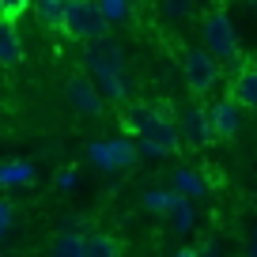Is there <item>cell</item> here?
<instances>
[{
  "mask_svg": "<svg viewBox=\"0 0 257 257\" xmlns=\"http://www.w3.org/2000/svg\"><path fill=\"white\" fill-rule=\"evenodd\" d=\"M201 38H204V53L212 57L216 64H231V68H246L242 64V42H238V31H234V19L227 16L223 8H212L201 16Z\"/></svg>",
  "mask_w": 257,
  "mask_h": 257,
  "instance_id": "6da1fadb",
  "label": "cell"
},
{
  "mask_svg": "<svg viewBox=\"0 0 257 257\" xmlns=\"http://www.w3.org/2000/svg\"><path fill=\"white\" fill-rule=\"evenodd\" d=\"M61 31L68 34V38L91 46V42L106 38L110 27H106V19H102V12H98L95 0H64V23H61Z\"/></svg>",
  "mask_w": 257,
  "mask_h": 257,
  "instance_id": "7a4b0ae2",
  "label": "cell"
},
{
  "mask_svg": "<svg viewBox=\"0 0 257 257\" xmlns=\"http://www.w3.org/2000/svg\"><path fill=\"white\" fill-rule=\"evenodd\" d=\"M182 137H178V125L167 117V113L155 106V113L148 117V125L137 133V152L152 155V159H163V155H174Z\"/></svg>",
  "mask_w": 257,
  "mask_h": 257,
  "instance_id": "3957f363",
  "label": "cell"
},
{
  "mask_svg": "<svg viewBox=\"0 0 257 257\" xmlns=\"http://www.w3.org/2000/svg\"><path fill=\"white\" fill-rule=\"evenodd\" d=\"M83 64H87V72L95 76V80H102V76H128L125 72V46H121L113 34L83 46Z\"/></svg>",
  "mask_w": 257,
  "mask_h": 257,
  "instance_id": "277c9868",
  "label": "cell"
},
{
  "mask_svg": "<svg viewBox=\"0 0 257 257\" xmlns=\"http://www.w3.org/2000/svg\"><path fill=\"white\" fill-rule=\"evenodd\" d=\"M182 72H185V87H189L193 95H212L216 83H219V64L212 61L204 49H185Z\"/></svg>",
  "mask_w": 257,
  "mask_h": 257,
  "instance_id": "5b68a950",
  "label": "cell"
},
{
  "mask_svg": "<svg viewBox=\"0 0 257 257\" xmlns=\"http://www.w3.org/2000/svg\"><path fill=\"white\" fill-rule=\"evenodd\" d=\"M137 140H125V137H113V140H95L87 148V159L95 163L98 170H128L137 163Z\"/></svg>",
  "mask_w": 257,
  "mask_h": 257,
  "instance_id": "8992f818",
  "label": "cell"
},
{
  "mask_svg": "<svg viewBox=\"0 0 257 257\" xmlns=\"http://www.w3.org/2000/svg\"><path fill=\"white\" fill-rule=\"evenodd\" d=\"M178 137L193 148H208L212 140V121H208V110L204 106H185L182 117H178Z\"/></svg>",
  "mask_w": 257,
  "mask_h": 257,
  "instance_id": "52a82bcc",
  "label": "cell"
},
{
  "mask_svg": "<svg viewBox=\"0 0 257 257\" xmlns=\"http://www.w3.org/2000/svg\"><path fill=\"white\" fill-rule=\"evenodd\" d=\"M64 95H68V102H72V110H80L83 117H98L102 113V95H98L95 80H87V76H72V80L64 83Z\"/></svg>",
  "mask_w": 257,
  "mask_h": 257,
  "instance_id": "ba28073f",
  "label": "cell"
},
{
  "mask_svg": "<svg viewBox=\"0 0 257 257\" xmlns=\"http://www.w3.org/2000/svg\"><path fill=\"white\" fill-rule=\"evenodd\" d=\"M208 121H212V137L216 140H231L242 128V106H234L231 98H219L216 106H208Z\"/></svg>",
  "mask_w": 257,
  "mask_h": 257,
  "instance_id": "9c48e42d",
  "label": "cell"
},
{
  "mask_svg": "<svg viewBox=\"0 0 257 257\" xmlns=\"http://www.w3.org/2000/svg\"><path fill=\"white\" fill-rule=\"evenodd\" d=\"M231 102L242 110H257V64H246L231 80Z\"/></svg>",
  "mask_w": 257,
  "mask_h": 257,
  "instance_id": "30bf717a",
  "label": "cell"
},
{
  "mask_svg": "<svg viewBox=\"0 0 257 257\" xmlns=\"http://www.w3.org/2000/svg\"><path fill=\"white\" fill-rule=\"evenodd\" d=\"M212 182L201 174V170H193V167H178L174 170V193L178 197H185V201H201V197H208Z\"/></svg>",
  "mask_w": 257,
  "mask_h": 257,
  "instance_id": "8fae6325",
  "label": "cell"
},
{
  "mask_svg": "<svg viewBox=\"0 0 257 257\" xmlns=\"http://www.w3.org/2000/svg\"><path fill=\"white\" fill-rule=\"evenodd\" d=\"M23 38H19L16 23H12L8 16L0 19V64L4 68H16V64H23Z\"/></svg>",
  "mask_w": 257,
  "mask_h": 257,
  "instance_id": "7c38bea8",
  "label": "cell"
},
{
  "mask_svg": "<svg viewBox=\"0 0 257 257\" xmlns=\"http://www.w3.org/2000/svg\"><path fill=\"white\" fill-rule=\"evenodd\" d=\"M34 185V167L23 159L0 163V189H31Z\"/></svg>",
  "mask_w": 257,
  "mask_h": 257,
  "instance_id": "4fadbf2b",
  "label": "cell"
},
{
  "mask_svg": "<svg viewBox=\"0 0 257 257\" xmlns=\"http://www.w3.org/2000/svg\"><path fill=\"white\" fill-rule=\"evenodd\" d=\"M98 95H102V102H113V106H125L128 95H133V83H128V76H102V80H95Z\"/></svg>",
  "mask_w": 257,
  "mask_h": 257,
  "instance_id": "5bb4252c",
  "label": "cell"
},
{
  "mask_svg": "<svg viewBox=\"0 0 257 257\" xmlns=\"http://www.w3.org/2000/svg\"><path fill=\"white\" fill-rule=\"evenodd\" d=\"M83 249H87V238L80 231H61L49 246V257H83Z\"/></svg>",
  "mask_w": 257,
  "mask_h": 257,
  "instance_id": "9a60e30c",
  "label": "cell"
},
{
  "mask_svg": "<svg viewBox=\"0 0 257 257\" xmlns=\"http://www.w3.org/2000/svg\"><path fill=\"white\" fill-rule=\"evenodd\" d=\"M170 227H174V234H189L193 227H197V208H193V201H185V197L174 201V208H170Z\"/></svg>",
  "mask_w": 257,
  "mask_h": 257,
  "instance_id": "2e32d148",
  "label": "cell"
},
{
  "mask_svg": "<svg viewBox=\"0 0 257 257\" xmlns=\"http://www.w3.org/2000/svg\"><path fill=\"white\" fill-rule=\"evenodd\" d=\"M174 201H178V193H174V189H148L144 197H140V204H144L152 216H170Z\"/></svg>",
  "mask_w": 257,
  "mask_h": 257,
  "instance_id": "e0dca14e",
  "label": "cell"
},
{
  "mask_svg": "<svg viewBox=\"0 0 257 257\" xmlns=\"http://www.w3.org/2000/svg\"><path fill=\"white\" fill-rule=\"evenodd\" d=\"M152 113H155V106H152V102H128V106H125V113H121V121H125V128L133 133V137H137L140 128L148 125V117H152Z\"/></svg>",
  "mask_w": 257,
  "mask_h": 257,
  "instance_id": "ac0fdd59",
  "label": "cell"
},
{
  "mask_svg": "<svg viewBox=\"0 0 257 257\" xmlns=\"http://www.w3.org/2000/svg\"><path fill=\"white\" fill-rule=\"evenodd\" d=\"M83 257H121V242L110 238V234H91Z\"/></svg>",
  "mask_w": 257,
  "mask_h": 257,
  "instance_id": "d6986e66",
  "label": "cell"
},
{
  "mask_svg": "<svg viewBox=\"0 0 257 257\" xmlns=\"http://www.w3.org/2000/svg\"><path fill=\"white\" fill-rule=\"evenodd\" d=\"M95 4H98V12H102L106 27H113V23L133 16V4H125V0H95Z\"/></svg>",
  "mask_w": 257,
  "mask_h": 257,
  "instance_id": "ffe728a7",
  "label": "cell"
},
{
  "mask_svg": "<svg viewBox=\"0 0 257 257\" xmlns=\"http://www.w3.org/2000/svg\"><path fill=\"white\" fill-rule=\"evenodd\" d=\"M34 12H38L49 27H61V23H64V0H38V4H34Z\"/></svg>",
  "mask_w": 257,
  "mask_h": 257,
  "instance_id": "44dd1931",
  "label": "cell"
},
{
  "mask_svg": "<svg viewBox=\"0 0 257 257\" xmlns=\"http://www.w3.org/2000/svg\"><path fill=\"white\" fill-rule=\"evenodd\" d=\"M76 182H80V170L76 167H64V170H57V189H76Z\"/></svg>",
  "mask_w": 257,
  "mask_h": 257,
  "instance_id": "7402d4cb",
  "label": "cell"
},
{
  "mask_svg": "<svg viewBox=\"0 0 257 257\" xmlns=\"http://www.w3.org/2000/svg\"><path fill=\"white\" fill-rule=\"evenodd\" d=\"M12 219H16V208H12V201H0V234L12 231Z\"/></svg>",
  "mask_w": 257,
  "mask_h": 257,
  "instance_id": "603a6c76",
  "label": "cell"
},
{
  "mask_svg": "<svg viewBox=\"0 0 257 257\" xmlns=\"http://www.w3.org/2000/svg\"><path fill=\"white\" fill-rule=\"evenodd\" d=\"M163 16H189V12H193V4H163Z\"/></svg>",
  "mask_w": 257,
  "mask_h": 257,
  "instance_id": "cb8c5ba5",
  "label": "cell"
},
{
  "mask_svg": "<svg viewBox=\"0 0 257 257\" xmlns=\"http://www.w3.org/2000/svg\"><path fill=\"white\" fill-rule=\"evenodd\" d=\"M223 249H219V242H208L204 249H197V257H219Z\"/></svg>",
  "mask_w": 257,
  "mask_h": 257,
  "instance_id": "d4e9b609",
  "label": "cell"
},
{
  "mask_svg": "<svg viewBox=\"0 0 257 257\" xmlns=\"http://www.w3.org/2000/svg\"><path fill=\"white\" fill-rule=\"evenodd\" d=\"M246 257H257V231H253V242H249V249H246Z\"/></svg>",
  "mask_w": 257,
  "mask_h": 257,
  "instance_id": "484cf974",
  "label": "cell"
},
{
  "mask_svg": "<svg viewBox=\"0 0 257 257\" xmlns=\"http://www.w3.org/2000/svg\"><path fill=\"white\" fill-rule=\"evenodd\" d=\"M174 257H197V249H178Z\"/></svg>",
  "mask_w": 257,
  "mask_h": 257,
  "instance_id": "4316f807",
  "label": "cell"
}]
</instances>
